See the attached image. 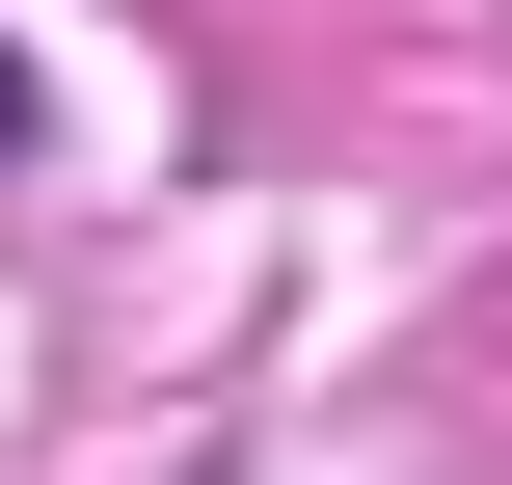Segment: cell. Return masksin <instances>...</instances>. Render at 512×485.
Segmentation results:
<instances>
[{"label": "cell", "mask_w": 512, "mask_h": 485, "mask_svg": "<svg viewBox=\"0 0 512 485\" xmlns=\"http://www.w3.org/2000/svg\"><path fill=\"white\" fill-rule=\"evenodd\" d=\"M0 135H27V81H0Z\"/></svg>", "instance_id": "6da1fadb"}]
</instances>
